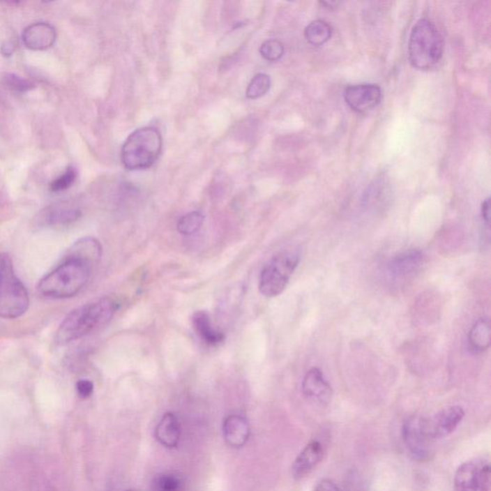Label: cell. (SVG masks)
<instances>
[{"instance_id":"cell-1","label":"cell","mask_w":491,"mask_h":491,"mask_svg":"<svg viewBox=\"0 0 491 491\" xmlns=\"http://www.w3.org/2000/svg\"><path fill=\"white\" fill-rule=\"evenodd\" d=\"M117 308L119 304L114 299L103 298L96 303L74 309L59 326L56 332V342L65 345L81 339L111 321Z\"/></svg>"},{"instance_id":"cell-2","label":"cell","mask_w":491,"mask_h":491,"mask_svg":"<svg viewBox=\"0 0 491 491\" xmlns=\"http://www.w3.org/2000/svg\"><path fill=\"white\" fill-rule=\"evenodd\" d=\"M93 268L86 261L68 255L61 264L40 281L38 290L47 298H73L89 282Z\"/></svg>"},{"instance_id":"cell-3","label":"cell","mask_w":491,"mask_h":491,"mask_svg":"<svg viewBox=\"0 0 491 491\" xmlns=\"http://www.w3.org/2000/svg\"><path fill=\"white\" fill-rule=\"evenodd\" d=\"M444 38L436 24L421 19L414 24L409 40V61L414 68L428 70L439 63L444 55Z\"/></svg>"},{"instance_id":"cell-4","label":"cell","mask_w":491,"mask_h":491,"mask_svg":"<svg viewBox=\"0 0 491 491\" xmlns=\"http://www.w3.org/2000/svg\"><path fill=\"white\" fill-rule=\"evenodd\" d=\"M163 150V137L158 129L143 127L128 137L121 150L123 165L128 170H144L158 160Z\"/></svg>"},{"instance_id":"cell-5","label":"cell","mask_w":491,"mask_h":491,"mask_svg":"<svg viewBox=\"0 0 491 491\" xmlns=\"http://www.w3.org/2000/svg\"><path fill=\"white\" fill-rule=\"evenodd\" d=\"M29 305V295L15 275L11 257L0 253V318H20L27 313Z\"/></svg>"},{"instance_id":"cell-6","label":"cell","mask_w":491,"mask_h":491,"mask_svg":"<svg viewBox=\"0 0 491 491\" xmlns=\"http://www.w3.org/2000/svg\"><path fill=\"white\" fill-rule=\"evenodd\" d=\"M299 263L296 250H284L269 261L261 272L259 291L267 298L280 295Z\"/></svg>"},{"instance_id":"cell-7","label":"cell","mask_w":491,"mask_h":491,"mask_svg":"<svg viewBox=\"0 0 491 491\" xmlns=\"http://www.w3.org/2000/svg\"><path fill=\"white\" fill-rule=\"evenodd\" d=\"M402 437L406 448L414 460L425 462L433 455L434 439L430 436L427 418L413 416L404 422Z\"/></svg>"},{"instance_id":"cell-8","label":"cell","mask_w":491,"mask_h":491,"mask_svg":"<svg viewBox=\"0 0 491 491\" xmlns=\"http://www.w3.org/2000/svg\"><path fill=\"white\" fill-rule=\"evenodd\" d=\"M490 465L487 460H468L455 474V491H490Z\"/></svg>"},{"instance_id":"cell-9","label":"cell","mask_w":491,"mask_h":491,"mask_svg":"<svg viewBox=\"0 0 491 491\" xmlns=\"http://www.w3.org/2000/svg\"><path fill=\"white\" fill-rule=\"evenodd\" d=\"M345 103L353 111L365 114L379 105L382 91L377 84H363L347 86L344 92Z\"/></svg>"},{"instance_id":"cell-10","label":"cell","mask_w":491,"mask_h":491,"mask_svg":"<svg viewBox=\"0 0 491 491\" xmlns=\"http://www.w3.org/2000/svg\"><path fill=\"white\" fill-rule=\"evenodd\" d=\"M464 418V411L462 407H447L432 418H427L430 436L434 441L448 437L457 429Z\"/></svg>"},{"instance_id":"cell-11","label":"cell","mask_w":491,"mask_h":491,"mask_svg":"<svg viewBox=\"0 0 491 491\" xmlns=\"http://www.w3.org/2000/svg\"><path fill=\"white\" fill-rule=\"evenodd\" d=\"M57 38L56 29L46 22H37L25 28L22 42L28 50H45L50 48Z\"/></svg>"},{"instance_id":"cell-12","label":"cell","mask_w":491,"mask_h":491,"mask_svg":"<svg viewBox=\"0 0 491 491\" xmlns=\"http://www.w3.org/2000/svg\"><path fill=\"white\" fill-rule=\"evenodd\" d=\"M303 391L306 398L321 404L329 403L333 395L331 386L318 368H311L304 376Z\"/></svg>"},{"instance_id":"cell-13","label":"cell","mask_w":491,"mask_h":491,"mask_svg":"<svg viewBox=\"0 0 491 491\" xmlns=\"http://www.w3.org/2000/svg\"><path fill=\"white\" fill-rule=\"evenodd\" d=\"M322 457H324V448L321 442L318 441L309 442L294 462L292 467L294 477L296 479H303L310 474L321 462Z\"/></svg>"},{"instance_id":"cell-14","label":"cell","mask_w":491,"mask_h":491,"mask_svg":"<svg viewBox=\"0 0 491 491\" xmlns=\"http://www.w3.org/2000/svg\"><path fill=\"white\" fill-rule=\"evenodd\" d=\"M424 262L421 250L411 249L399 253L391 260L388 272L395 278H407L418 272Z\"/></svg>"},{"instance_id":"cell-15","label":"cell","mask_w":491,"mask_h":491,"mask_svg":"<svg viewBox=\"0 0 491 491\" xmlns=\"http://www.w3.org/2000/svg\"><path fill=\"white\" fill-rule=\"evenodd\" d=\"M250 434L249 423L242 416L232 414L224 422L225 439L230 446L235 448L242 447L249 439Z\"/></svg>"},{"instance_id":"cell-16","label":"cell","mask_w":491,"mask_h":491,"mask_svg":"<svg viewBox=\"0 0 491 491\" xmlns=\"http://www.w3.org/2000/svg\"><path fill=\"white\" fill-rule=\"evenodd\" d=\"M156 437L160 444L173 448L181 439V424L178 416L173 413L165 414L156 428Z\"/></svg>"},{"instance_id":"cell-17","label":"cell","mask_w":491,"mask_h":491,"mask_svg":"<svg viewBox=\"0 0 491 491\" xmlns=\"http://www.w3.org/2000/svg\"><path fill=\"white\" fill-rule=\"evenodd\" d=\"M81 217V211L75 207L66 206V204H55L47 207L43 212V225L50 227H66L77 221Z\"/></svg>"},{"instance_id":"cell-18","label":"cell","mask_w":491,"mask_h":491,"mask_svg":"<svg viewBox=\"0 0 491 491\" xmlns=\"http://www.w3.org/2000/svg\"><path fill=\"white\" fill-rule=\"evenodd\" d=\"M68 255L80 258L96 267L102 257V245L93 237H84L79 239L68 250Z\"/></svg>"},{"instance_id":"cell-19","label":"cell","mask_w":491,"mask_h":491,"mask_svg":"<svg viewBox=\"0 0 491 491\" xmlns=\"http://www.w3.org/2000/svg\"><path fill=\"white\" fill-rule=\"evenodd\" d=\"M194 329L206 344L217 345L224 342L225 335L214 328L209 315L206 311H198L193 316Z\"/></svg>"},{"instance_id":"cell-20","label":"cell","mask_w":491,"mask_h":491,"mask_svg":"<svg viewBox=\"0 0 491 491\" xmlns=\"http://www.w3.org/2000/svg\"><path fill=\"white\" fill-rule=\"evenodd\" d=\"M491 342L490 322L488 319H480L468 333V344L475 353L485 352Z\"/></svg>"},{"instance_id":"cell-21","label":"cell","mask_w":491,"mask_h":491,"mask_svg":"<svg viewBox=\"0 0 491 491\" xmlns=\"http://www.w3.org/2000/svg\"><path fill=\"white\" fill-rule=\"evenodd\" d=\"M331 27L324 20H317L309 23L304 31L307 42L313 45H322L331 38Z\"/></svg>"},{"instance_id":"cell-22","label":"cell","mask_w":491,"mask_h":491,"mask_svg":"<svg viewBox=\"0 0 491 491\" xmlns=\"http://www.w3.org/2000/svg\"><path fill=\"white\" fill-rule=\"evenodd\" d=\"M152 491H186V483L179 473H163L153 480Z\"/></svg>"},{"instance_id":"cell-23","label":"cell","mask_w":491,"mask_h":491,"mask_svg":"<svg viewBox=\"0 0 491 491\" xmlns=\"http://www.w3.org/2000/svg\"><path fill=\"white\" fill-rule=\"evenodd\" d=\"M204 222V215L198 211H192L190 213L183 215L179 220L176 229L180 234L192 235L198 232Z\"/></svg>"},{"instance_id":"cell-24","label":"cell","mask_w":491,"mask_h":491,"mask_svg":"<svg viewBox=\"0 0 491 491\" xmlns=\"http://www.w3.org/2000/svg\"><path fill=\"white\" fill-rule=\"evenodd\" d=\"M271 89L270 76L265 73H258L253 77L245 91V96L249 99H257L264 96Z\"/></svg>"},{"instance_id":"cell-25","label":"cell","mask_w":491,"mask_h":491,"mask_svg":"<svg viewBox=\"0 0 491 491\" xmlns=\"http://www.w3.org/2000/svg\"><path fill=\"white\" fill-rule=\"evenodd\" d=\"M260 54L265 60L275 61L280 60L284 54V45L278 40H268L262 43Z\"/></svg>"},{"instance_id":"cell-26","label":"cell","mask_w":491,"mask_h":491,"mask_svg":"<svg viewBox=\"0 0 491 491\" xmlns=\"http://www.w3.org/2000/svg\"><path fill=\"white\" fill-rule=\"evenodd\" d=\"M77 179V170L75 168L70 166L66 169L63 175L54 180L50 184V190L52 192H61L66 190L70 188Z\"/></svg>"},{"instance_id":"cell-27","label":"cell","mask_w":491,"mask_h":491,"mask_svg":"<svg viewBox=\"0 0 491 491\" xmlns=\"http://www.w3.org/2000/svg\"><path fill=\"white\" fill-rule=\"evenodd\" d=\"M3 82L8 89H12V91H14L27 92L35 88V84L31 83L30 81L13 73L6 74V75L4 76Z\"/></svg>"},{"instance_id":"cell-28","label":"cell","mask_w":491,"mask_h":491,"mask_svg":"<svg viewBox=\"0 0 491 491\" xmlns=\"http://www.w3.org/2000/svg\"><path fill=\"white\" fill-rule=\"evenodd\" d=\"M76 391L81 398L86 399L91 398L94 391L93 383L88 379L79 380L76 384Z\"/></svg>"},{"instance_id":"cell-29","label":"cell","mask_w":491,"mask_h":491,"mask_svg":"<svg viewBox=\"0 0 491 491\" xmlns=\"http://www.w3.org/2000/svg\"><path fill=\"white\" fill-rule=\"evenodd\" d=\"M315 491H341L339 487L329 479L319 481Z\"/></svg>"},{"instance_id":"cell-30","label":"cell","mask_w":491,"mask_h":491,"mask_svg":"<svg viewBox=\"0 0 491 491\" xmlns=\"http://www.w3.org/2000/svg\"><path fill=\"white\" fill-rule=\"evenodd\" d=\"M482 216L487 226H490V199L488 198L482 204Z\"/></svg>"},{"instance_id":"cell-31","label":"cell","mask_w":491,"mask_h":491,"mask_svg":"<svg viewBox=\"0 0 491 491\" xmlns=\"http://www.w3.org/2000/svg\"><path fill=\"white\" fill-rule=\"evenodd\" d=\"M15 50V45L14 42H11V40H9V42L4 43L3 45L1 46V54L2 55L5 56V57H9V56H11L13 53H14V51Z\"/></svg>"},{"instance_id":"cell-32","label":"cell","mask_w":491,"mask_h":491,"mask_svg":"<svg viewBox=\"0 0 491 491\" xmlns=\"http://www.w3.org/2000/svg\"><path fill=\"white\" fill-rule=\"evenodd\" d=\"M125 491H139V490H125Z\"/></svg>"}]
</instances>
